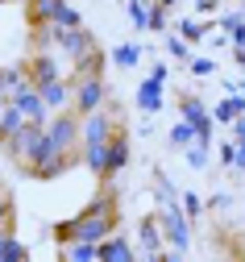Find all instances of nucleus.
<instances>
[{"mask_svg":"<svg viewBox=\"0 0 245 262\" xmlns=\"http://www.w3.org/2000/svg\"><path fill=\"white\" fill-rule=\"evenodd\" d=\"M108 233H117V191L113 187H104L96 200L75 216V221H62L54 225V242H104Z\"/></svg>","mask_w":245,"mask_h":262,"instance_id":"nucleus-1","label":"nucleus"},{"mask_svg":"<svg viewBox=\"0 0 245 262\" xmlns=\"http://www.w3.org/2000/svg\"><path fill=\"white\" fill-rule=\"evenodd\" d=\"M42 138L62 150V154H79V117L71 108H62V113H50L46 125H42Z\"/></svg>","mask_w":245,"mask_h":262,"instance_id":"nucleus-2","label":"nucleus"},{"mask_svg":"<svg viewBox=\"0 0 245 262\" xmlns=\"http://www.w3.org/2000/svg\"><path fill=\"white\" fill-rule=\"evenodd\" d=\"M108 104V88H104V75H71V113L83 117L92 108Z\"/></svg>","mask_w":245,"mask_h":262,"instance_id":"nucleus-3","label":"nucleus"},{"mask_svg":"<svg viewBox=\"0 0 245 262\" xmlns=\"http://www.w3.org/2000/svg\"><path fill=\"white\" fill-rule=\"evenodd\" d=\"M158 225H162V242H170V250L174 254H183L187 246H191V229H187V212L174 204V200H166L162 204V216H158Z\"/></svg>","mask_w":245,"mask_h":262,"instance_id":"nucleus-4","label":"nucleus"},{"mask_svg":"<svg viewBox=\"0 0 245 262\" xmlns=\"http://www.w3.org/2000/svg\"><path fill=\"white\" fill-rule=\"evenodd\" d=\"M71 162H75V154H62V150H54L46 138H42V146H38V154H33V162H29V175L33 179H58L66 167H71Z\"/></svg>","mask_w":245,"mask_h":262,"instance_id":"nucleus-5","label":"nucleus"},{"mask_svg":"<svg viewBox=\"0 0 245 262\" xmlns=\"http://www.w3.org/2000/svg\"><path fill=\"white\" fill-rule=\"evenodd\" d=\"M38 146H42V125L38 121H25L13 138H5V150H9V158L13 162H21V167H29L33 162V154H38Z\"/></svg>","mask_w":245,"mask_h":262,"instance_id":"nucleus-6","label":"nucleus"},{"mask_svg":"<svg viewBox=\"0 0 245 262\" xmlns=\"http://www.w3.org/2000/svg\"><path fill=\"white\" fill-rule=\"evenodd\" d=\"M179 117L195 129V142H212V113H208L204 108V100H199V96H183V100H179Z\"/></svg>","mask_w":245,"mask_h":262,"instance_id":"nucleus-7","label":"nucleus"},{"mask_svg":"<svg viewBox=\"0 0 245 262\" xmlns=\"http://www.w3.org/2000/svg\"><path fill=\"white\" fill-rule=\"evenodd\" d=\"M162 83H166V62H158V67L142 79V88H137V108L142 113H158L162 108Z\"/></svg>","mask_w":245,"mask_h":262,"instance_id":"nucleus-8","label":"nucleus"},{"mask_svg":"<svg viewBox=\"0 0 245 262\" xmlns=\"http://www.w3.org/2000/svg\"><path fill=\"white\" fill-rule=\"evenodd\" d=\"M125 167H129V138H125V129H113L108 154H104V175L100 179H117Z\"/></svg>","mask_w":245,"mask_h":262,"instance_id":"nucleus-9","label":"nucleus"},{"mask_svg":"<svg viewBox=\"0 0 245 262\" xmlns=\"http://www.w3.org/2000/svg\"><path fill=\"white\" fill-rule=\"evenodd\" d=\"M58 50L71 58V62H79V58H87L92 50H96V38L87 34L83 25H75V29H62V38H58Z\"/></svg>","mask_w":245,"mask_h":262,"instance_id":"nucleus-10","label":"nucleus"},{"mask_svg":"<svg viewBox=\"0 0 245 262\" xmlns=\"http://www.w3.org/2000/svg\"><path fill=\"white\" fill-rule=\"evenodd\" d=\"M38 96H42V104H46L50 113L71 108V79L58 75V79H50V83H38Z\"/></svg>","mask_w":245,"mask_h":262,"instance_id":"nucleus-11","label":"nucleus"},{"mask_svg":"<svg viewBox=\"0 0 245 262\" xmlns=\"http://www.w3.org/2000/svg\"><path fill=\"white\" fill-rule=\"evenodd\" d=\"M25 75H29V83H33V88L58 79V58H54V50H38V54L25 62Z\"/></svg>","mask_w":245,"mask_h":262,"instance_id":"nucleus-12","label":"nucleus"},{"mask_svg":"<svg viewBox=\"0 0 245 262\" xmlns=\"http://www.w3.org/2000/svg\"><path fill=\"white\" fill-rule=\"evenodd\" d=\"M13 104L21 108V117H25V121H38V125H46V117H50V108L42 104V96H38V88H33V83H25V88L13 96Z\"/></svg>","mask_w":245,"mask_h":262,"instance_id":"nucleus-13","label":"nucleus"},{"mask_svg":"<svg viewBox=\"0 0 245 262\" xmlns=\"http://www.w3.org/2000/svg\"><path fill=\"white\" fill-rule=\"evenodd\" d=\"M137 233H142V254L146 258H158L162 254V225H158V216H146Z\"/></svg>","mask_w":245,"mask_h":262,"instance_id":"nucleus-14","label":"nucleus"},{"mask_svg":"<svg viewBox=\"0 0 245 262\" xmlns=\"http://www.w3.org/2000/svg\"><path fill=\"white\" fill-rule=\"evenodd\" d=\"M100 258H104V262H133V246H129L125 237L108 233V237L100 242Z\"/></svg>","mask_w":245,"mask_h":262,"instance_id":"nucleus-15","label":"nucleus"},{"mask_svg":"<svg viewBox=\"0 0 245 262\" xmlns=\"http://www.w3.org/2000/svg\"><path fill=\"white\" fill-rule=\"evenodd\" d=\"M62 9V0H25V13H29V25H46L54 21Z\"/></svg>","mask_w":245,"mask_h":262,"instance_id":"nucleus-16","label":"nucleus"},{"mask_svg":"<svg viewBox=\"0 0 245 262\" xmlns=\"http://www.w3.org/2000/svg\"><path fill=\"white\" fill-rule=\"evenodd\" d=\"M25 258H29L25 242H17L13 229H0V262H25Z\"/></svg>","mask_w":245,"mask_h":262,"instance_id":"nucleus-17","label":"nucleus"},{"mask_svg":"<svg viewBox=\"0 0 245 262\" xmlns=\"http://www.w3.org/2000/svg\"><path fill=\"white\" fill-rule=\"evenodd\" d=\"M25 83H29L25 67H5V71H0V96H5V100H13V96H17Z\"/></svg>","mask_w":245,"mask_h":262,"instance_id":"nucleus-18","label":"nucleus"},{"mask_svg":"<svg viewBox=\"0 0 245 262\" xmlns=\"http://www.w3.org/2000/svg\"><path fill=\"white\" fill-rule=\"evenodd\" d=\"M62 258L66 262H96L100 258V246L96 242H62Z\"/></svg>","mask_w":245,"mask_h":262,"instance_id":"nucleus-19","label":"nucleus"},{"mask_svg":"<svg viewBox=\"0 0 245 262\" xmlns=\"http://www.w3.org/2000/svg\"><path fill=\"white\" fill-rule=\"evenodd\" d=\"M58 38H62V25H54V21L33 25V46L38 50H58Z\"/></svg>","mask_w":245,"mask_h":262,"instance_id":"nucleus-20","label":"nucleus"},{"mask_svg":"<svg viewBox=\"0 0 245 262\" xmlns=\"http://www.w3.org/2000/svg\"><path fill=\"white\" fill-rule=\"evenodd\" d=\"M21 125H25L21 108H17L13 100H5V108H0V142H5V138H13L17 129H21Z\"/></svg>","mask_w":245,"mask_h":262,"instance_id":"nucleus-21","label":"nucleus"},{"mask_svg":"<svg viewBox=\"0 0 245 262\" xmlns=\"http://www.w3.org/2000/svg\"><path fill=\"white\" fill-rule=\"evenodd\" d=\"M237 113H245V96H241V92H237V96H225V100H220V104L212 108V121L229 125V121H233Z\"/></svg>","mask_w":245,"mask_h":262,"instance_id":"nucleus-22","label":"nucleus"},{"mask_svg":"<svg viewBox=\"0 0 245 262\" xmlns=\"http://www.w3.org/2000/svg\"><path fill=\"white\" fill-rule=\"evenodd\" d=\"M113 62H117V67H137V62H142V46H133V42H121L117 50H113Z\"/></svg>","mask_w":245,"mask_h":262,"instance_id":"nucleus-23","label":"nucleus"},{"mask_svg":"<svg viewBox=\"0 0 245 262\" xmlns=\"http://www.w3.org/2000/svg\"><path fill=\"white\" fill-rule=\"evenodd\" d=\"M17 225V204H13V195L0 187V229H13Z\"/></svg>","mask_w":245,"mask_h":262,"instance_id":"nucleus-24","label":"nucleus"},{"mask_svg":"<svg viewBox=\"0 0 245 262\" xmlns=\"http://www.w3.org/2000/svg\"><path fill=\"white\" fill-rule=\"evenodd\" d=\"M183 150H187V167H195V171L208 167V142H187Z\"/></svg>","mask_w":245,"mask_h":262,"instance_id":"nucleus-25","label":"nucleus"},{"mask_svg":"<svg viewBox=\"0 0 245 262\" xmlns=\"http://www.w3.org/2000/svg\"><path fill=\"white\" fill-rule=\"evenodd\" d=\"M204 34H208V25H204V21H191V17L179 21V38H183V42H199Z\"/></svg>","mask_w":245,"mask_h":262,"instance_id":"nucleus-26","label":"nucleus"},{"mask_svg":"<svg viewBox=\"0 0 245 262\" xmlns=\"http://www.w3.org/2000/svg\"><path fill=\"white\" fill-rule=\"evenodd\" d=\"M146 29H154V34H162V29H166V5H158V0H154V5H150V17H146Z\"/></svg>","mask_w":245,"mask_h":262,"instance_id":"nucleus-27","label":"nucleus"},{"mask_svg":"<svg viewBox=\"0 0 245 262\" xmlns=\"http://www.w3.org/2000/svg\"><path fill=\"white\" fill-rule=\"evenodd\" d=\"M54 25H62V29H75V25H83V17H79L71 5H66V0H62V9H58V17H54Z\"/></svg>","mask_w":245,"mask_h":262,"instance_id":"nucleus-28","label":"nucleus"},{"mask_svg":"<svg viewBox=\"0 0 245 262\" xmlns=\"http://www.w3.org/2000/svg\"><path fill=\"white\" fill-rule=\"evenodd\" d=\"M187 142H195V129L187 121H179V125L170 129V146H187Z\"/></svg>","mask_w":245,"mask_h":262,"instance_id":"nucleus-29","label":"nucleus"},{"mask_svg":"<svg viewBox=\"0 0 245 262\" xmlns=\"http://www.w3.org/2000/svg\"><path fill=\"white\" fill-rule=\"evenodd\" d=\"M183 212H187V221H195L199 212H204V200H199V195L195 191H183V204H179Z\"/></svg>","mask_w":245,"mask_h":262,"instance_id":"nucleus-30","label":"nucleus"},{"mask_svg":"<svg viewBox=\"0 0 245 262\" xmlns=\"http://www.w3.org/2000/svg\"><path fill=\"white\" fill-rule=\"evenodd\" d=\"M154 187H158V204H166V200H174V187H170V179H166L162 171H154Z\"/></svg>","mask_w":245,"mask_h":262,"instance_id":"nucleus-31","label":"nucleus"},{"mask_svg":"<svg viewBox=\"0 0 245 262\" xmlns=\"http://www.w3.org/2000/svg\"><path fill=\"white\" fill-rule=\"evenodd\" d=\"M187 67H191V75H212L216 62L212 58H187Z\"/></svg>","mask_w":245,"mask_h":262,"instance_id":"nucleus-32","label":"nucleus"},{"mask_svg":"<svg viewBox=\"0 0 245 262\" xmlns=\"http://www.w3.org/2000/svg\"><path fill=\"white\" fill-rule=\"evenodd\" d=\"M166 50H170L174 58H191V50H187V42H183V38H170V42H166Z\"/></svg>","mask_w":245,"mask_h":262,"instance_id":"nucleus-33","label":"nucleus"},{"mask_svg":"<svg viewBox=\"0 0 245 262\" xmlns=\"http://www.w3.org/2000/svg\"><path fill=\"white\" fill-rule=\"evenodd\" d=\"M229 125H233V138H237V142H245V113H237Z\"/></svg>","mask_w":245,"mask_h":262,"instance_id":"nucleus-34","label":"nucleus"},{"mask_svg":"<svg viewBox=\"0 0 245 262\" xmlns=\"http://www.w3.org/2000/svg\"><path fill=\"white\" fill-rule=\"evenodd\" d=\"M233 158H237V142H225V146H220V162L233 167Z\"/></svg>","mask_w":245,"mask_h":262,"instance_id":"nucleus-35","label":"nucleus"},{"mask_svg":"<svg viewBox=\"0 0 245 262\" xmlns=\"http://www.w3.org/2000/svg\"><path fill=\"white\" fill-rule=\"evenodd\" d=\"M229 38H233V46H245V21H237V25L229 29Z\"/></svg>","mask_w":245,"mask_h":262,"instance_id":"nucleus-36","label":"nucleus"},{"mask_svg":"<svg viewBox=\"0 0 245 262\" xmlns=\"http://www.w3.org/2000/svg\"><path fill=\"white\" fill-rule=\"evenodd\" d=\"M237 21H245V17H241V13H225V17H220V29H225V34H229V29H233Z\"/></svg>","mask_w":245,"mask_h":262,"instance_id":"nucleus-37","label":"nucleus"},{"mask_svg":"<svg viewBox=\"0 0 245 262\" xmlns=\"http://www.w3.org/2000/svg\"><path fill=\"white\" fill-rule=\"evenodd\" d=\"M233 167H241V171H245V142H237V158H233Z\"/></svg>","mask_w":245,"mask_h":262,"instance_id":"nucleus-38","label":"nucleus"},{"mask_svg":"<svg viewBox=\"0 0 245 262\" xmlns=\"http://www.w3.org/2000/svg\"><path fill=\"white\" fill-rule=\"evenodd\" d=\"M158 5H166V9H170V5H179V0H158Z\"/></svg>","mask_w":245,"mask_h":262,"instance_id":"nucleus-39","label":"nucleus"},{"mask_svg":"<svg viewBox=\"0 0 245 262\" xmlns=\"http://www.w3.org/2000/svg\"><path fill=\"white\" fill-rule=\"evenodd\" d=\"M0 108H5V96H0Z\"/></svg>","mask_w":245,"mask_h":262,"instance_id":"nucleus-40","label":"nucleus"},{"mask_svg":"<svg viewBox=\"0 0 245 262\" xmlns=\"http://www.w3.org/2000/svg\"><path fill=\"white\" fill-rule=\"evenodd\" d=\"M241 96H245V83H241Z\"/></svg>","mask_w":245,"mask_h":262,"instance_id":"nucleus-41","label":"nucleus"}]
</instances>
